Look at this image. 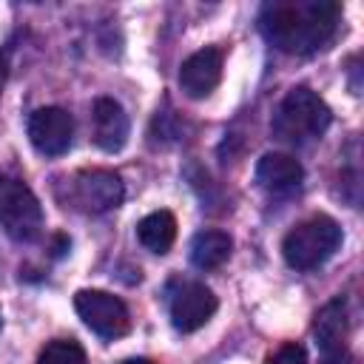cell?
I'll use <instances>...</instances> for the list:
<instances>
[{
    "label": "cell",
    "mask_w": 364,
    "mask_h": 364,
    "mask_svg": "<svg viewBox=\"0 0 364 364\" xmlns=\"http://www.w3.org/2000/svg\"><path fill=\"white\" fill-rule=\"evenodd\" d=\"M222 80V51L199 48L179 68V88L191 100H205Z\"/></svg>",
    "instance_id": "9"
},
{
    "label": "cell",
    "mask_w": 364,
    "mask_h": 364,
    "mask_svg": "<svg viewBox=\"0 0 364 364\" xmlns=\"http://www.w3.org/2000/svg\"><path fill=\"white\" fill-rule=\"evenodd\" d=\"M321 364H350V353L344 350V353H336V355H324Z\"/></svg>",
    "instance_id": "17"
},
{
    "label": "cell",
    "mask_w": 364,
    "mask_h": 364,
    "mask_svg": "<svg viewBox=\"0 0 364 364\" xmlns=\"http://www.w3.org/2000/svg\"><path fill=\"white\" fill-rule=\"evenodd\" d=\"M341 245V228L333 216L316 213L299 222L282 242V256L296 270H313L324 264Z\"/></svg>",
    "instance_id": "3"
},
{
    "label": "cell",
    "mask_w": 364,
    "mask_h": 364,
    "mask_svg": "<svg viewBox=\"0 0 364 364\" xmlns=\"http://www.w3.org/2000/svg\"><path fill=\"white\" fill-rule=\"evenodd\" d=\"M28 139L43 156H63L71 148L74 136V119L65 108L60 105H46L37 108L28 117Z\"/></svg>",
    "instance_id": "8"
},
{
    "label": "cell",
    "mask_w": 364,
    "mask_h": 364,
    "mask_svg": "<svg viewBox=\"0 0 364 364\" xmlns=\"http://www.w3.org/2000/svg\"><path fill=\"white\" fill-rule=\"evenodd\" d=\"M233 250V239L225 230H202L191 242V262L199 270H213L228 262Z\"/></svg>",
    "instance_id": "14"
},
{
    "label": "cell",
    "mask_w": 364,
    "mask_h": 364,
    "mask_svg": "<svg viewBox=\"0 0 364 364\" xmlns=\"http://www.w3.org/2000/svg\"><path fill=\"white\" fill-rule=\"evenodd\" d=\"M37 364H85V350L74 338H54L40 350Z\"/></svg>",
    "instance_id": "15"
},
{
    "label": "cell",
    "mask_w": 364,
    "mask_h": 364,
    "mask_svg": "<svg viewBox=\"0 0 364 364\" xmlns=\"http://www.w3.org/2000/svg\"><path fill=\"white\" fill-rule=\"evenodd\" d=\"M128 131H131V125H128L125 108L111 97H100L94 102V142L102 151L117 154L125 148Z\"/></svg>",
    "instance_id": "10"
},
{
    "label": "cell",
    "mask_w": 364,
    "mask_h": 364,
    "mask_svg": "<svg viewBox=\"0 0 364 364\" xmlns=\"http://www.w3.org/2000/svg\"><path fill=\"white\" fill-rule=\"evenodd\" d=\"M122 196H125L122 179L114 171L91 168V171H80L71 179V202L85 213H105L117 208Z\"/></svg>",
    "instance_id": "6"
},
{
    "label": "cell",
    "mask_w": 364,
    "mask_h": 364,
    "mask_svg": "<svg viewBox=\"0 0 364 364\" xmlns=\"http://www.w3.org/2000/svg\"><path fill=\"white\" fill-rule=\"evenodd\" d=\"M119 364H154V361H148V358H128V361H119Z\"/></svg>",
    "instance_id": "18"
},
{
    "label": "cell",
    "mask_w": 364,
    "mask_h": 364,
    "mask_svg": "<svg viewBox=\"0 0 364 364\" xmlns=\"http://www.w3.org/2000/svg\"><path fill=\"white\" fill-rule=\"evenodd\" d=\"M264 364H307V353H304L301 344L287 341V344H282L276 353H270V355L264 358Z\"/></svg>",
    "instance_id": "16"
},
{
    "label": "cell",
    "mask_w": 364,
    "mask_h": 364,
    "mask_svg": "<svg viewBox=\"0 0 364 364\" xmlns=\"http://www.w3.org/2000/svg\"><path fill=\"white\" fill-rule=\"evenodd\" d=\"M313 333H316V344L321 347L324 355H336V353L347 350L344 347V341H347V307H344L341 299L327 301L316 313Z\"/></svg>",
    "instance_id": "12"
},
{
    "label": "cell",
    "mask_w": 364,
    "mask_h": 364,
    "mask_svg": "<svg viewBox=\"0 0 364 364\" xmlns=\"http://www.w3.org/2000/svg\"><path fill=\"white\" fill-rule=\"evenodd\" d=\"M216 307H219V301H216L213 290L202 282L176 284V290L171 293V301H168L171 321L179 333H193V330L205 327L213 318Z\"/></svg>",
    "instance_id": "7"
},
{
    "label": "cell",
    "mask_w": 364,
    "mask_h": 364,
    "mask_svg": "<svg viewBox=\"0 0 364 364\" xmlns=\"http://www.w3.org/2000/svg\"><path fill=\"white\" fill-rule=\"evenodd\" d=\"M330 119H333V114H330L327 102L316 91L299 85V88L287 91L279 111L273 114V134L282 142L304 145L310 139H318L327 131Z\"/></svg>",
    "instance_id": "2"
},
{
    "label": "cell",
    "mask_w": 364,
    "mask_h": 364,
    "mask_svg": "<svg viewBox=\"0 0 364 364\" xmlns=\"http://www.w3.org/2000/svg\"><path fill=\"white\" fill-rule=\"evenodd\" d=\"M304 176V168L296 156L290 154H279V151H270L264 154L259 162H256V182L270 191V193H284V191H293Z\"/></svg>",
    "instance_id": "11"
},
{
    "label": "cell",
    "mask_w": 364,
    "mask_h": 364,
    "mask_svg": "<svg viewBox=\"0 0 364 364\" xmlns=\"http://www.w3.org/2000/svg\"><path fill=\"white\" fill-rule=\"evenodd\" d=\"M74 310L82 318V324L97 333L100 338H119L131 330V313L122 299L105 290H77L74 293Z\"/></svg>",
    "instance_id": "5"
},
{
    "label": "cell",
    "mask_w": 364,
    "mask_h": 364,
    "mask_svg": "<svg viewBox=\"0 0 364 364\" xmlns=\"http://www.w3.org/2000/svg\"><path fill=\"white\" fill-rule=\"evenodd\" d=\"M136 239L142 247H148L151 253H168L173 239H176V219L171 210H154L148 216L139 219L136 225Z\"/></svg>",
    "instance_id": "13"
},
{
    "label": "cell",
    "mask_w": 364,
    "mask_h": 364,
    "mask_svg": "<svg viewBox=\"0 0 364 364\" xmlns=\"http://www.w3.org/2000/svg\"><path fill=\"white\" fill-rule=\"evenodd\" d=\"M0 228L17 242H34L43 230V208L31 188L0 173Z\"/></svg>",
    "instance_id": "4"
},
{
    "label": "cell",
    "mask_w": 364,
    "mask_h": 364,
    "mask_svg": "<svg viewBox=\"0 0 364 364\" xmlns=\"http://www.w3.org/2000/svg\"><path fill=\"white\" fill-rule=\"evenodd\" d=\"M341 23L333 0H270L259 11V28L267 43L287 54H313L324 48Z\"/></svg>",
    "instance_id": "1"
}]
</instances>
